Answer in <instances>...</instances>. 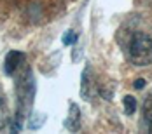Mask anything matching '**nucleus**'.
Instances as JSON below:
<instances>
[{
  "label": "nucleus",
  "mask_w": 152,
  "mask_h": 134,
  "mask_svg": "<svg viewBox=\"0 0 152 134\" xmlns=\"http://www.w3.org/2000/svg\"><path fill=\"white\" fill-rule=\"evenodd\" d=\"M128 58L137 66L152 64V38L145 33H135L128 44Z\"/></svg>",
  "instance_id": "obj_1"
},
{
  "label": "nucleus",
  "mask_w": 152,
  "mask_h": 134,
  "mask_svg": "<svg viewBox=\"0 0 152 134\" xmlns=\"http://www.w3.org/2000/svg\"><path fill=\"white\" fill-rule=\"evenodd\" d=\"M143 120L147 124V133H152V94L143 103Z\"/></svg>",
  "instance_id": "obj_4"
},
{
  "label": "nucleus",
  "mask_w": 152,
  "mask_h": 134,
  "mask_svg": "<svg viewBox=\"0 0 152 134\" xmlns=\"http://www.w3.org/2000/svg\"><path fill=\"white\" fill-rule=\"evenodd\" d=\"M7 122H9V106H7V99L4 92L0 89V127H4Z\"/></svg>",
  "instance_id": "obj_5"
},
{
  "label": "nucleus",
  "mask_w": 152,
  "mask_h": 134,
  "mask_svg": "<svg viewBox=\"0 0 152 134\" xmlns=\"http://www.w3.org/2000/svg\"><path fill=\"white\" fill-rule=\"evenodd\" d=\"M75 40H77V35L74 33V31H66V33L63 35V44H65V45L75 44Z\"/></svg>",
  "instance_id": "obj_7"
},
{
  "label": "nucleus",
  "mask_w": 152,
  "mask_h": 134,
  "mask_svg": "<svg viewBox=\"0 0 152 134\" xmlns=\"http://www.w3.org/2000/svg\"><path fill=\"white\" fill-rule=\"evenodd\" d=\"M25 59V56H23V52H19V51H11L7 56H5V61H4V72L5 75H12L19 68V64H21V61Z\"/></svg>",
  "instance_id": "obj_2"
},
{
  "label": "nucleus",
  "mask_w": 152,
  "mask_h": 134,
  "mask_svg": "<svg viewBox=\"0 0 152 134\" xmlns=\"http://www.w3.org/2000/svg\"><path fill=\"white\" fill-rule=\"evenodd\" d=\"M122 103H124V112H126V115H133V113L137 112V99H135L133 96H126Z\"/></svg>",
  "instance_id": "obj_6"
},
{
  "label": "nucleus",
  "mask_w": 152,
  "mask_h": 134,
  "mask_svg": "<svg viewBox=\"0 0 152 134\" xmlns=\"http://www.w3.org/2000/svg\"><path fill=\"white\" fill-rule=\"evenodd\" d=\"M80 112H79V108H77L75 103H70V113H68V120H66V127L72 131V133H77L79 131V127H80Z\"/></svg>",
  "instance_id": "obj_3"
},
{
  "label": "nucleus",
  "mask_w": 152,
  "mask_h": 134,
  "mask_svg": "<svg viewBox=\"0 0 152 134\" xmlns=\"http://www.w3.org/2000/svg\"><path fill=\"white\" fill-rule=\"evenodd\" d=\"M133 85H135V89H142V87L145 85V80H143V78H138V80H135Z\"/></svg>",
  "instance_id": "obj_8"
}]
</instances>
